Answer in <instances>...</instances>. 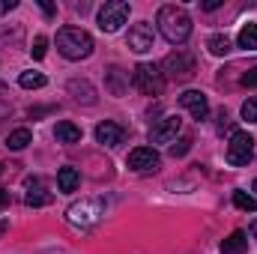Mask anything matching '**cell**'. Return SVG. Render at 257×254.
I'll list each match as a JSON object with an SVG mask.
<instances>
[{
  "label": "cell",
  "instance_id": "cell-1",
  "mask_svg": "<svg viewBox=\"0 0 257 254\" xmlns=\"http://www.w3.org/2000/svg\"><path fill=\"white\" fill-rule=\"evenodd\" d=\"M159 30L171 45H183L192 36V18L183 6H162L159 9Z\"/></svg>",
  "mask_w": 257,
  "mask_h": 254
},
{
  "label": "cell",
  "instance_id": "cell-2",
  "mask_svg": "<svg viewBox=\"0 0 257 254\" xmlns=\"http://www.w3.org/2000/svg\"><path fill=\"white\" fill-rule=\"evenodd\" d=\"M93 36L81 27H60L57 30V51L66 60H84L93 54Z\"/></svg>",
  "mask_w": 257,
  "mask_h": 254
},
{
  "label": "cell",
  "instance_id": "cell-3",
  "mask_svg": "<svg viewBox=\"0 0 257 254\" xmlns=\"http://www.w3.org/2000/svg\"><path fill=\"white\" fill-rule=\"evenodd\" d=\"M132 84L144 93V96H159L165 90V75L159 72V66L153 63H138L132 72Z\"/></svg>",
  "mask_w": 257,
  "mask_h": 254
},
{
  "label": "cell",
  "instance_id": "cell-4",
  "mask_svg": "<svg viewBox=\"0 0 257 254\" xmlns=\"http://www.w3.org/2000/svg\"><path fill=\"white\" fill-rule=\"evenodd\" d=\"M102 215H105L102 200H81V203H72V206L66 209V218H69V224H75V227H93V224L102 221Z\"/></svg>",
  "mask_w": 257,
  "mask_h": 254
},
{
  "label": "cell",
  "instance_id": "cell-5",
  "mask_svg": "<svg viewBox=\"0 0 257 254\" xmlns=\"http://www.w3.org/2000/svg\"><path fill=\"white\" fill-rule=\"evenodd\" d=\"M251 159H254V138H251L248 132L236 129V132L230 135V144H227V162H230L233 168H242V165H248Z\"/></svg>",
  "mask_w": 257,
  "mask_h": 254
},
{
  "label": "cell",
  "instance_id": "cell-6",
  "mask_svg": "<svg viewBox=\"0 0 257 254\" xmlns=\"http://www.w3.org/2000/svg\"><path fill=\"white\" fill-rule=\"evenodd\" d=\"M128 18V3L126 0H108L102 9H99V30L105 33H117Z\"/></svg>",
  "mask_w": 257,
  "mask_h": 254
},
{
  "label": "cell",
  "instance_id": "cell-7",
  "mask_svg": "<svg viewBox=\"0 0 257 254\" xmlns=\"http://www.w3.org/2000/svg\"><path fill=\"white\" fill-rule=\"evenodd\" d=\"M126 165L132 171H138V174H150V171H156V168L162 165V156H159L153 147H135V150L128 153Z\"/></svg>",
  "mask_w": 257,
  "mask_h": 254
},
{
  "label": "cell",
  "instance_id": "cell-8",
  "mask_svg": "<svg viewBox=\"0 0 257 254\" xmlns=\"http://www.w3.org/2000/svg\"><path fill=\"white\" fill-rule=\"evenodd\" d=\"M162 66H165L168 78H174V81H186V78H192V75H194V57H189L186 51L168 54Z\"/></svg>",
  "mask_w": 257,
  "mask_h": 254
},
{
  "label": "cell",
  "instance_id": "cell-9",
  "mask_svg": "<svg viewBox=\"0 0 257 254\" xmlns=\"http://www.w3.org/2000/svg\"><path fill=\"white\" fill-rule=\"evenodd\" d=\"M180 126H183V120L177 114H168V117H162L156 126L150 129V141L153 144H174L177 135H180Z\"/></svg>",
  "mask_w": 257,
  "mask_h": 254
},
{
  "label": "cell",
  "instance_id": "cell-10",
  "mask_svg": "<svg viewBox=\"0 0 257 254\" xmlns=\"http://www.w3.org/2000/svg\"><path fill=\"white\" fill-rule=\"evenodd\" d=\"M180 105L192 114L197 123H203V120L209 117V102H206V96H203L200 90H186V93L180 96Z\"/></svg>",
  "mask_w": 257,
  "mask_h": 254
},
{
  "label": "cell",
  "instance_id": "cell-11",
  "mask_svg": "<svg viewBox=\"0 0 257 254\" xmlns=\"http://www.w3.org/2000/svg\"><path fill=\"white\" fill-rule=\"evenodd\" d=\"M153 42H156V36H153V27H150L147 21H138V24L128 30V48H132V51L144 54V51L153 48Z\"/></svg>",
  "mask_w": 257,
  "mask_h": 254
},
{
  "label": "cell",
  "instance_id": "cell-12",
  "mask_svg": "<svg viewBox=\"0 0 257 254\" xmlns=\"http://www.w3.org/2000/svg\"><path fill=\"white\" fill-rule=\"evenodd\" d=\"M123 138H126L123 126H117V123H111V120H105V123L96 126V141L105 144V147H117V144H123Z\"/></svg>",
  "mask_w": 257,
  "mask_h": 254
},
{
  "label": "cell",
  "instance_id": "cell-13",
  "mask_svg": "<svg viewBox=\"0 0 257 254\" xmlns=\"http://www.w3.org/2000/svg\"><path fill=\"white\" fill-rule=\"evenodd\" d=\"M78 186H81V174H78L75 168H60V171H57V189L60 191L69 194V191H75Z\"/></svg>",
  "mask_w": 257,
  "mask_h": 254
},
{
  "label": "cell",
  "instance_id": "cell-14",
  "mask_svg": "<svg viewBox=\"0 0 257 254\" xmlns=\"http://www.w3.org/2000/svg\"><path fill=\"white\" fill-rule=\"evenodd\" d=\"M236 45H239L242 51H257V24H254V21L242 24L239 36H236Z\"/></svg>",
  "mask_w": 257,
  "mask_h": 254
},
{
  "label": "cell",
  "instance_id": "cell-15",
  "mask_svg": "<svg viewBox=\"0 0 257 254\" xmlns=\"http://www.w3.org/2000/svg\"><path fill=\"white\" fill-rule=\"evenodd\" d=\"M69 93L75 96V102H84V105H93L96 102V90L87 81H72L69 84Z\"/></svg>",
  "mask_w": 257,
  "mask_h": 254
},
{
  "label": "cell",
  "instance_id": "cell-16",
  "mask_svg": "<svg viewBox=\"0 0 257 254\" xmlns=\"http://www.w3.org/2000/svg\"><path fill=\"white\" fill-rule=\"evenodd\" d=\"M245 248H248V236H245L242 230H233V233L221 242V251L224 254H242Z\"/></svg>",
  "mask_w": 257,
  "mask_h": 254
},
{
  "label": "cell",
  "instance_id": "cell-17",
  "mask_svg": "<svg viewBox=\"0 0 257 254\" xmlns=\"http://www.w3.org/2000/svg\"><path fill=\"white\" fill-rule=\"evenodd\" d=\"M54 138L60 144H78L81 141V129L75 126V123H69V120H63V123H57V129H54Z\"/></svg>",
  "mask_w": 257,
  "mask_h": 254
},
{
  "label": "cell",
  "instance_id": "cell-18",
  "mask_svg": "<svg viewBox=\"0 0 257 254\" xmlns=\"http://www.w3.org/2000/svg\"><path fill=\"white\" fill-rule=\"evenodd\" d=\"M30 141H33L30 129H15V132H9V138H6V147L18 153V150H24V147H27Z\"/></svg>",
  "mask_w": 257,
  "mask_h": 254
},
{
  "label": "cell",
  "instance_id": "cell-19",
  "mask_svg": "<svg viewBox=\"0 0 257 254\" xmlns=\"http://www.w3.org/2000/svg\"><path fill=\"white\" fill-rule=\"evenodd\" d=\"M206 48H209V54L224 57V54L230 51V39H227L224 33H215V36H209V39H206Z\"/></svg>",
  "mask_w": 257,
  "mask_h": 254
},
{
  "label": "cell",
  "instance_id": "cell-20",
  "mask_svg": "<svg viewBox=\"0 0 257 254\" xmlns=\"http://www.w3.org/2000/svg\"><path fill=\"white\" fill-rule=\"evenodd\" d=\"M18 84H21L24 90H39V87H45L48 81H45V75H42V72H21Z\"/></svg>",
  "mask_w": 257,
  "mask_h": 254
},
{
  "label": "cell",
  "instance_id": "cell-21",
  "mask_svg": "<svg viewBox=\"0 0 257 254\" xmlns=\"http://www.w3.org/2000/svg\"><path fill=\"white\" fill-rule=\"evenodd\" d=\"M233 203H236V209H242V212H257V197L248 194V191H233Z\"/></svg>",
  "mask_w": 257,
  "mask_h": 254
},
{
  "label": "cell",
  "instance_id": "cell-22",
  "mask_svg": "<svg viewBox=\"0 0 257 254\" xmlns=\"http://www.w3.org/2000/svg\"><path fill=\"white\" fill-rule=\"evenodd\" d=\"M24 200H27V206H45V203H51L54 197H51L48 191H42L39 186H36V191L30 189V191H27V197H24Z\"/></svg>",
  "mask_w": 257,
  "mask_h": 254
},
{
  "label": "cell",
  "instance_id": "cell-23",
  "mask_svg": "<svg viewBox=\"0 0 257 254\" xmlns=\"http://www.w3.org/2000/svg\"><path fill=\"white\" fill-rule=\"evenodd\" d=\"M242 120L257 123V96H251V99H245V102H242Z\"/></svg>",
  "mask_w": 257,
  "mask_h": 254
},
{
  "label": "cell",
  "instance_id": "cell-24",
  "mask_svg": "<svg viewBox=\"0 0 257 254\" xmlns=\"http://www.w3.org/2000/svg\"><path fill=\"white\" fill-rule=\"evenodd\" d=\"M30 54H33V60H42V57L48 54V39H45V36H36V39H33V48H30Z\"/></svg>",
  "mask_w": 257,
  "mask_h": 254
},
{
  "label": "cell",
  "instance_id": "cell-25",
  "mask_svg": "<svg viewBox=\"0 0 257 254\" xmlns=\"http://www.w3.org/2000/svg\"><path fill=\"white\" fill-rule=\"evenodd\" d=\"M218 135H224V132H236V129H233V120H230V114H227V111H218Z\"/></svg>",
  "mask_w": 257,
  "mask_h": 254
},
{
  "label": "cell",
  "instance_id": "cell-26",
  "mask_svg": "<svg viewBox=\"0 0 257 254\" xmlns=\"http://www.w3.org/2000/svg\"><path fill=\"white\" fill-rule=\"evenodd\" d=\"M189 150H192V138H183V141H177V144L171 147V156L177 159V156H186Z\"/></svg>",
  "mask_w": 257,
  "mask_h": 254
},
{
  "label": "cell",
  "instance_id": "cell-27",
  "mask_svg": "<svg viewBox=\"0 0 257 254\" xmlns=\"http://www.w3.org/2000/svg\"><path fill=\"white\" fill-rule=\"evenodd\" d=\"M242 84H245V87H257V66H254V69H248V72L242 75Z\"/></svg>",
  "mask_w": 257,
  "mask_h": 254
},
{
  "label": "cell",
  "instance_id": "cell-28",
  "mask_svg": "<svg viewBox=\"0 0 257 254\" xmlns=\"http://www.w3.org/2000/svg\"><path fill=\"white\" fill-rule=\"evenodd\" d=\"M18 6V0H0V15H6V12H12Z\"/></svg>",
  "mask_w": 257,
  "mask_h": 254
},
{
  "label": "cell",
  "instance_id": "cell-29",
  "mask_svg": "<svg viewBox=\"0 0 257 254\" xmlns=\"http://www.w3.org/2000/svg\"><path fill=\"white\" fill-rule=\"evenodd\" d=\"M6 111H9V102H6V87L0 84V117H3Z\"/></svg>",
  "mask_w": 257,
  "mask_h": 254
},
{
  "label": "cell",
  "instance_id": "cell-30",
  "mask_svg": "<svg viewBox=\"0 0 257 254\" xmlns=\"http://www.w3.org/2000/svg\"><path fill=\"white\" fill-rule=\"evenodd\" d=\"M200 6H203L206 12H212V9H218V6H221V0H206V3H200Z\"/></svg>",
  "mask_w": 257,
  "mask_h": 254
},
{
  "label": "cell",
  "instance_id": "cell-31",
  "mask_svg": "<svg viewBox=\"0 0 257 254\" xmlns=\"http://www.w3.org/2000/svg\"><path fill=\"white\" fill-rule=\"evenodd\" d=\"M6 203H9V191H3V189H0V209H3Z\"/></svg>",
  "mask_w": 257,
  "mask_h": 254
},
{
  "label": "cell",
  "instance_id": "cell-32",
  "mask_svg": "<svg viewBox=\"0 0 257 254\" xmlns=\"http://www.w3.org/2000/svg\"><path fill=\"white\" fill-rule=\"evenodd\" d=\"M6 230H9V221H0V236H3Z\"/></svg>",
  "mask_w": 257,
  "mask_h": 254
},
{
  "label": "cell",
  "instance_id": "cell-33",
  "mask_svg": "<svg viewBox=\"0 0 257 254\" xmlns=\"http://www.w3.org/2000/svg\"><path fill=\"white\" fill-rule=\"evenodd\" d=\"M251 236L257 239V221H251Z\"/></svg>",
  "mask_w": 257,
  "mask_h": 254
},
{
  "label": "cell",
  "instance_id": "cell-34",
  "mask_svg": "<svg viewBox=\"0 0 257 254\" xmlns=\"http://www.w3.org/2000/svg\"><path fill=\"white\" fill-rule=\"evenodd\" d=\"M251 189H254V191H257V180H254V183H251Z\"/></svg>",
  "mask_w": 257,
  "mask_h": 254
},
{
  "label": "cell",
  "instance_id": "cell-35",
  "mask_svg": "<svg viewBox=\"0 0 257 254\" xmlns=\"http://www.w3.org/2000/svg\"><path fill=\"white\" fill-rule=\"evenodd\" d=\"M0 174H3V165H0Z\"/></svg>",
  "mask_w": 257,
  "mask_h": 254
}]
</instances>
